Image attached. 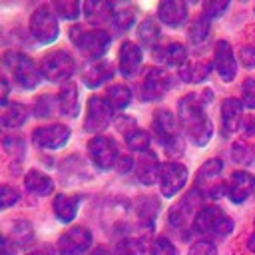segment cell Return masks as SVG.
I'll use <instances>...</instances> for the list:
<instances>
[{"label": "cell", "instance_id": "cell-1", "mask_svg": "<svg viewBox=\"0 0 255 255\" xmlns=\"http://www.w3.org/2000/svg\"><path fill=\"white\" fill-rule=\"evenodd\" d=\"M203 106L205 102L199 98V94H185L177 102V122L187 139L197 147L205 145L213 135V126L203 112Z\"/></svg>", "mask_w": 255, "mask_h": 255}, {"label": "cell", "instance_id": "cell-2", "mask_svg": "<svg viewBox=\"0 0 255 255\" xmlns=\"http://www.w3.org/2000/svg\"><path fill=\"white\" fill-rule=\"evenodd\" d=\"M221 171H223V161L219 157L207 159L195 175L193 189L203 199H219L227 195V183L221 179Z\"/></svg>", "mask_w": 255, "mask_h": 255}, {"label": "cell", "instance_id": "cell-3", "mask_svg": "<svg viewBox=\"0 0 255 255\" xmlns=\"http://www.w3.org/2000/svg\"><path fill=\"white\" fill-rule=\"evenodd\" d=\"M151 128H153V133L157 137V141L161 143L163 151L169 155V157H179L185 149L183 145V139L181 135L177 133L175 129V120H173V114L165 108L157 110L153 114V120H151Z\"/></svg>", "mask_w": 255, "mask_h": 255}, {"label": "cell", "instance_id": "cell-4", "mask_svg": "<svg viewBox=\"0 0 255 255\" xmlns=\"http://www.w3.org/2000/svg\"><path fill=\"white\" fill-rule=\"evenodd\" d=\"M193 229L205 237L223 239L233 231V219L223 209H219L215 205H205L197 211Z\"/></svg>", "mask_w": 255, "mask_h": 255}, {"label": "cell", "instance_id": "cell-5", "mask_svg": "<svg viewBox=\"0 0 255 255\" xmlns=\"http://www.w3.org/2000/svg\"><path fill=\"white\" fill-rule=\"evenodd\" d=\"M70 40L82 54H86L92 60H98L100 56H104L112 44V36L106 30H100V28L88 30L84 26H72Z\"/></svg>", "mask_w": 255, "mask_h": 255}, {"label": "cell", "instance_id": "cell-6", "mask_svg": "<svg viewBox=\"0 0 255 255\" xmlns=\"http://www.w3.org/2000/svg\"><path fill=\"white\" fill-rule=\"evenodd\" d=\"M4 68L12 70L14 80L24 90H34L40 84V70L36 68L34 60L22 52H8L4 56Z\"/></svg>", "mask_w": 255, "mask_h": 255}, {"label": "cell", "instance_id": "cell-7", "mask_svg": "<svg viewBox=\"0 0 255 255\" xmlns=\"http://www.w3.org/2000/svg\"><path fill=\"white\" fill-rule=\"evenodd\" d=\"M30 34L40 44H52L60 36V26L54 10L46 4L38 6L30 16Z\"/></svg>", "mask_w": 255, "mask_h": 255}, {"label": "cell", "instance_id": "cell-8", "mask_svg": "<svg viewBox=\"0 0 255 255\" xmlns=\"http://www.w3.org/2000/svg\"><path fill=\"white\" fill-rule=\"evenodd\" d=\"M76 70V62L74 58L68 54V52H50L48 56L42 58V64H40V74L48 80V82H54V84H66L70 82L72 74Z\"/></svg>", "mask_w": 255, "mask_h": 255}, {"label": "cell", "instance_id": "cell-9", "mask_svg": "<svg viewBox=\"0 0 255 255\" xmlns=\"http://www.w3.org/2000/svg\"><path fill=\"white\" fill-rule=\"evenodd\" d=\"M203 197L193 189L191 193H187L185 197H181V201L169 211V225L177 231V233H181L183 237H187L189 235V231H191V221H195V205L201 201Z\"/></svg>", "mask_w": 255, "mask_h": 255}, {"label": "cell", "instance_id": "cell-10", "mask_svg": "<svg viewBox=\"0 0 255 255\" xmlns=\"http://www.w3.org/2000/svg\"><path fill=\"white\" fill-rule=\"evenodd\" d=\"M88 153H90V159L92 163L102 169V171H108L112 167H116L118 159H120V153H118V145L112 137H106V135H96L88 141Z\"/></svg>", "mask_w": 255, "mask_h": 255}, {"label": "cell", "instance_id": "cell-11", "mask_svg": "<svg viewBox=\"0 0 255 255\" xmlns=\"http://www.w3.org/2000/svg\"><path fill=\"white\" fill-rule=\"evenodd\" d=\"M114 110L110 108L108 100L102 96H92L88 100V114L84 120V131L88 133H100L104 131L112 122Z\"/></svg>", "mask_w": 255, "mask_h": 255}, {"label": "cell", "instance_id": "cell-12", "mask_svg": "<svg viewBox=\"0 0 255 255\" xmlns=\"http://www.w3.org/2000/svg\"><path fill=\"white\" fill-rule=\"evenodd\" d=\"M171 76L159 68L147 70L143 82L139 84V98L143 102H157L171 90Z\"/></svg>", "mask_w": 255, "mask_h": 255}, {"label": "cell", "instance_id": "cell-13", "mask_svg": "<svg viewBox=\"0 0 255 255\" xmlns=\"http://www.w3.org/2000/svg\"><path fill=\"white\" fill-rule=\"evenodd\" d=\"M92 247V231L84 225L70 227L58 239L60 255H84Z\"/></svg>", "mask_w": 255, "mask_h": 255}, {"label": "cell", "instance_id": "cell-14", "mask_svg": "<svg viewBox=\"0 0 255 255\" xmlns=\"http://www.w3.org/2000/svg\"><path fill=\"white\" fill-rule=\"evenodd\" d=\"M72 131L68 126L62 124H50V126H40L32 131V143L42 149H58L68 143Z\"/></svg>", "mask_w": 255, "mask_h": 255}, {"label": "cell", "instance_id": "cell-15", "mask_svg": "<svg viewBox=\"0 0 255 255\" xmlns=\"http://www.w3.org/2000/svg\"><path fill=\"white\" fill-rule=\"evenodd\" d=\"M187 183V167L179 161H169L161 165L159 173V189L165 197H173Z\"/></svg>", "mask_w": 255, "mask_h": 255}, {"label": "cell", "instance_id": "cell-16", "mask_svg": "<svg viewBox=\"0 0 255 255\" xmlns=\"http://www.w3.org/2000/svg\"><path fill=\"white\" fill-rule=\"evenodd\" d=\"M213 68L223 82H233L237 76V60L227 40H219L213 50Z\"/></svg>", "mask_w": 255, "mask_h": 255}, {"label": "cell", "instance_id": "cell-17", "mask_svg": "<svg viewBox=\"0 0 255 255\" xmlns=\"http://www.w3.org/2000/svg\"><path fill=\"white\" fill-rule=\"evenodd\" d=\"M243 122V102L237 98H227L221 104V135L231 137L239 131Z\"/></svg>", "mask_w": 255, "mask_h": 255}, {"label": "cell", "instance_id": "cell-18", "mask_svg": "<svg viewBox=\"0 0 255 255\" xmlns=\"http://www.w3.org/2000/svg\"><path fill=\"white\" fill-rule=\"evenodd\" d=\"M141 58H143L141 48L135 42H129V40L124 42L120 52H118V68H120L122 76L128 80L135 78L139 68H141Z\"/></svg>", "mask_w": 255, "mask_h": 255}, {"label": "cell", "instance_id": "cell-19", "mask_svg": "<svg viewBox=\"0 0 255 255\" xmlns=\"http://www.w3.org/2000/svg\"><path fill=\"white\" fill-rule=\"evenodd\" d=\"M253 189H255V177L249 171H235V173H231V179L227 183V197L235 205L247 201L251 197Z\"/></svg>", "mask_w": 255, "mask_h": 255}, {"label": "cell", "instance_id": "cell-20", "mask_svg": "<svg viewBox=\"0 0 255 255\" xmlns=\"http://www.w3.org/2000/svg\"><path fill=\"white\" fill-rule=\"evenodd\" d=\"M114 66L110 62H104V60H94V62H88L84 68H82V80L88 88H100L104 86L106 82H110L114 78Z\"/></svg>", "mask_w": 255, "mask_h": 255}, {"label": "cell", "instance_id": "cell-21", "mask_svg": "<svg viewBox=\"0 0 255 255\" xmlns=\"http://www.w3.org/2000/svg\"><path fill=\"white\" fill-rule=\"evenodd\" d=\"M157 18L163 24L177 28L187 20V4L181 0H165L157 6Z\"/></svg>", "mask_w": 255, "mask_h": 255}, {"label": "cell", "instance_id": "cell-22", "mask_svg": "<svg viewBox=\"0 0 255 255\" xmlns=\"http://www.w3.org/2000/svg\"><path fill=\"white\" fill-rule=\"evenodd\" d=\"M159 173H161V163L157 161L155 153L153 151L141 153V157H139V161L135 165L137 181L143 183V185H153L159 179Z\"/></svg>", "mask_w": 255, "mask_h": 255}, {"label": "cell", "instance_id": "cell-23", "mask_svg": "<svg viewBox=\"0 0 255 255\" xmlns=\"http://www.w3.org/2000/svg\"><path fill=\"white\" fill-rule=\"evenodd\" d=\"M153 60L163 64V66H185L187 60V48L179 42H171L167 46H159L153 52Z\"/></svg>", "mask_w": 255, "mask_h": 255}, {"label": "cell", "instance_id": "cell-24", "mask_svg": "<svg viewBox=\"0 0 255 255\" xmlns=\"http://www.w3.org/2000/svg\"><path fill=\"white\" fill-rule=\"evenodd\" d=\"M90 173L86 169V163L80 155L72 153L68 155L66 159H62V181L68 183V185H76L84 179H88Z\"/></svg>", "mask_w": 255, "mask_h": 255}, {"label": "cell", "instance_id": "cell-25", "mask_svg": "<svg viewBox=\"0 0 255 255\" xmlns=\"http://www.w3.org/2000/svg\"><path fill=\"white\" fill-rule=\"evenodd\" d=\"M58 104H60V114L66 118H76L80 112V98H78V86L74 82H66L60 88L58 94Z\"/></svg>", "mask_w": 255, "mask_h": 255}, {"label": "cell", "instance_id": "cell-26", "mask_svg": "<svg viewBox=\"0 0 255 255\" xmlns=\"http://www.w3.org/2000/svg\"><path fill=\"white\" fill-rule=\"evenodd\" d=\"M80 201H82L80 195H64V193L56 195L54 205H52L56 217H58L62 223H72L74 217H76V213H78Z\"/></svg>", "mask_w": 255, "mask_h": 255}, {"label": "cell", "instance_id": "cell-27", "mask_svg": "<svg viewBox=\"0 0 255 255\" xmlns=\"http://www.w3.org/2000/svg\"><path fill=\"white\" fill-rule=\"evenodd\" d=\"M135 213L141 221V225H145L147 229L153 227L157 213H159V199L153 195H141L135 199Z\"/></svg>", "mask_w": 255, "mask_h": 255}, {"label": "cell", "instance_id": "cell-28", "mask_svg": "<svg viewBox=\"0 0 255 255\" xmlns=\"http://www.w3.org/2000/svg\"><path fill=\"white\" fill-rule=\"evenodd\" d=\"M24 187L34 195H50L54 191V181L50 175H46L38 169H30L24 175Z\"/></svg>", "mask_w": 255, "mask_h": 255}, {"label": "cell", "instance_id": "cell-29", "mask_svg": "<svg viewBox=\"0 0 255 255\" xmlns=\"http://www.w3.org/2000/svg\"><path fill=\"white\" fill-rule=\"evenodd\" d=\"M84 14L88 22L92 24H112V14H114V4L108 2H84Z\"/></svg>", "mask_w": 255, "mask_h": 255}, {"label": "cell", "instance_id": "cell-30", "mask_svg": "<svg viewBox=\"0 0 255 255\" xmlns=\"http://www.w3.org/2000/svg\"><path fill=\"white\" fill-rule=\"evenodd\" d=\"M135 22V10L128 4H114V14H112V26L118 34L128 32Z\"/></svg>", "mask_w": 255, "mask_h": 255}, {"label": "cell", "instance_id": "cell-31", "mask_svg": "<svg viewBox=\"0 0 255 255\" xmlns=\"http://www.w3.org/2000/svg\"><path fill=\"white\" fill-rule=\"evenodd\" d=\"M8 239H10L16 247H28V245L34 241V229H32V223L26 221V219H16V221H12Z\"/></svg>", "mask_w": 255, "mask_h": 255}, {"label": "cell", "instance_id": "cell-32", "mask_svg": "<svg viewBox=\"0 0 255 255\" xmlns=\"http://www.w3.org/2000/svg\"><path fill=\"white\" fill-rule=\"evenodd\" d=\"M211 68H213V64H209V62H193V64L189 62V64H185V66L179 68V78L183 82L199 84V82L207 80Z\"/></svg>", "mask_w": 255, "mask_h": 255}, {"label": "cell", "instance_id": "cell-33", "mask_svg": "<svg viewBox=\"0 0 255 255\" xmlns=\"http://www.w3.org/2000/svg\"><path fill=\"white\" fill-rule=\"evenodd\" d=\"M161 38V30H159V24L153 20V18H147L139 24L137 28V40L143 48H157V42Z\"/></svg>", "mask_w": 255, "mask_h": 255}, {"label": "cell", "instance_id": "cell-34", "mask_svg": "<svg viewBox=\"0 0 255 255\" xmlns=\"http://www.w3.org/2000/svg\"><path fill=\"white\" fill-rule=\"evenodd\" d=\"M26 120H28V108H26L24 104L14 102V104L6 106L4 112H2V126L8 128V129H12V128H20Z\"/></svg>", "mask_w": 255, "mask_h": 255}, {"label": "cell", "instance_id": "cell-35", "mask_svg": "<svg viewBox=\"0 0 255 255\" xmlns=\"http://www.w3.org/2000/svg\"><path fill=\"white\" fill-rule=\"evenodd\" d=\"M231 159L239 165H245V167H253L255 165V143H249V141H235L231 145Z\"/></svg>", "mask_w": 255, "mask_h": 255}, {"label": "cell", "instance_id": "cell-36", "mask_svg": "<svg viewBox=\"0 0 255 255\" xmlns=\"http://www.w3.org/2000/svg\"><path fill=\"white\" fill-rule=\"evenodd\" d=\"M106 100H108L112 110H124L131 102V90L128 86H124V84H116V86H112L108 90Z\"/></svg>", "mask_w": 255, "mask_h": 255}, {"label": "cell", "instance_id": "cell-37", "mask_svg": "<svg viewBox=\"0 0 255 255\" xmlns=\"http://www.w3.org/2000/svg\"><path fill=\"white\" fill-rule=\"evenodd\" d=\"M211 34V26H209V20L199 16L197 20H193V24L189 26V32H187V38L191 42V46H201Z\"/></svg>", "mask_w": 255, "mask_h": 255}, {"label": "cell", "instance_id": "cell-38", "mask_svg": "<svg viewBox=\"0 0 255 255\" xmlns=\"http://www.w3.org/2000/svg\"><path fill=\"white\" fill-rule=\"evenodd\" d=\"M145 253V243L141 237H122L116 245V255H143Z\"/></svg>", "mask_w": 255, "mask_h": 255}, {"label": "cell", "instance_id": "cell-39", "mask_svg": "<svg viewBox=\"0 0 255 255\" xmlns=\"http://www.w3.org/2000/svg\"><path fill=\"white\" fill-rule=\"evenodd\" d=\"M56 108H60L58 98L52 94H42L34 104V116L36 118H52Z\"/></svg>", "mask_w": 255, "mask_h": 255}, {"label": "cell", "instance_id": "cell-40", "mask_svg": "<svg viewBox=\"0 0 255 255\" xmlns=\"http://www.w3.org/2000/svg\"><path fill=\"white\" fill-rule=\"evenodd\" d=\"M126 143H128V147L129 149H133V151H141V153H145V151H149V135H147V131H143V129H131L129 133H126Z\"/></svg>", "mask_w": 255, "mask_h": 255}, {"label": "cell", "instance_id": "cell-41", "mask_svg": "<svg viewBox=\"0 0 255 255\" xmlns=\"http://www.w3.org/2000/svg\"><path fill=\"white\" fill-rule=\"evenodd\" d=\"M82 10H84V4L72 2V0H64V2H56V4H54L56 16H60V18H64V20H74V18H78Z\"/></svg>", "mask_w": 255, "mask_h": 255}, {"label": "cell", "instance_id": "cell-42", "mask_svg": "<svg viewBox=\"0 0 255 255\" xmlns=\"http://www.w3.org/2000/svg\"><path fill=\"white\" fill-rule=\"evenodd\" d=\"M4 149H6L14 159L20 161V159L24 157V153H26V141H24L22 135H16V133L6 135V137H4Z\"/></svg>", "mask_w": 255, "mask_h": 255}, {"label": "cell", "instance_id": "cell-43", "mask_svg": "<svg viewBox=\"0 0 255 255\" xmlns=\"http://www.w3.org/2000/svg\"><path fill=\"white\" fill-rule=\"evenodd\" d=\"M149 255H177V249L167 237H155L149 245Z\"/></svg>", "mask_w": 255, "mask_h": 255}, {"label": "cell", "instance_id": "cell-44", "mask_svg": "<svg viewBox=\"0 0 255 255\" xmlns=\"http://www.w3.org/2000/svg\"><path fill=\"white\" fill-rule=\"evenodd\" d=\"M227 6H229V2H215V0L205 2V4H203V18H207V20L219 18V16L227 10Z\"/></svg>", "mask_w": 255, "mask_h": 255}, {"label": "cell", "instance_id": "cell-45", "mask_svg": "<svg viewBox=\"0 0 255 255\" xmlns=\"http://www.w3.org/2000/svg\"><path fill=\"white\" fill-rule=\"evenodd\" d=\"M241 94H243V106L255 110V80L247 78L241 86Z\"/></svg>", "mask_w": 255, "mask_h": 255}, {"label": "cell", "instance_id": "cell-46", "mask_svg": "<svg viewBox=\"0 0 255 255\" xmlns=\"http://www.w3.org/2000/svg\"><path fill=\"white\" fill-rule=\"evenodd\" d=\"M189 255H217V249L209 239H197L191 245Z\"/></svg>", "mask_w": 255, "mask_h": 255}, {"label": "cell", "instance_id": "cell-47", "mask_svg": "<svg viewBox=\"0 0 255 255\" xmlns=\"http://www.w3.org/2000/svg\"><path fill=\"white\" fill-rule=\"evenodd\" d=\"M0 195H2V209H8V207H12L18 199H20V193H18V189H14V187H10V185H2L0 187Z\"/></svg>", "mask_w": 255, "mask_h": 255}, {"label": "cell", "instance_id": "cell-48", "mask_svg": "<svg viewBox=\"0 0 255 255\" xmlns=\"http://www.w3.org/2000/svg\"><path fill=\"white\" fill-rule=\"evenodd\" d=\"M239 60L245 68L253 70L255 68V46H243L239 50Z\"/></svg>", "mask_w": 255, "mask_h": 255}, {"label": "cell", "instance_id": "cell-49", "mask_svg": "<svg viewBox=\"0 0 255 255\" xmlns=\"http://www.w3.org/2000/svg\"><path fill=\"white\" fill-rule=\"evenodd\" d=\"M135 165H137V163L133 161V157H131V155H120V159H118V163H116V169L124 175V173H129Z\"/></svg>", "mask_w": 255, "mask_h": 255}, {"label": "cell", "instance_id": "cell-50", "mask_svg": "<svg viewBox=\"0 0 255 255\" xmlns=\"http://www.w3.org/2000/svg\"><path fill=\"white\" fill-rule=\"evenodd\" d=\"M116 128H118L120 131L129 133L131 129H135V120H133V118H129V116H120V118L116 120Z\"/></svg>", "mask_w": 255, "mask_h": 255}, {"label": "cell", "instance_id": "cell-51", "mask_svg": "<svg viewBox=\"0 0 255 255\" xmlns=\"http://www.w3.org/2000/svg\"><path fill=\"white\" fill-rule=\"evenodd\" d=\"M2 255H16V245L8 239V235L2 237Z\"/></svg>", "mask_w": 255, "mask_h": 255}, {"label": "cell", "instance_id": "cell-52", "mask_svg": "<svg viewBox=\"0 0 255 255\" xmlns=\"http://www.w3.org/2000/svg\"><path fill=\"white\" fill-rule=\"evenodd\" d=\"M8 92H10V88H8V80H6V78H2V106H4V108H6Z\"/></svg>", "mask_w": 255, "mask_h": 255}, {"label": "cell", "instance_id": "cell-53", "mask_svg": "<svg viewBox=\"0 0 255 255\" xmlns=\"http://www.w3.org/2000/svg\"><path fill=\"white\" fill-rule=\"evenodd\" d=\"M245 133H247V135H255V116L247 120V124H245Z\"/></svg>", "mask_w": 255, "mask_h": 255}, {"label": "cell", "instance_id": "cell-54", "mask_svg": "<svg viewBox=\"0 0 255 255\" xmlns=\"http://www.w3.org/2000/svg\"><path fill=\"white\" fill-rule=\"evenodd\" d=\"M253 223H255V221H253ZM247 249H249L251 253H255V227H253L251 235L247 237Z\"/></svg>", "mask_w": 255, "mask_h": 255}, {"label": "cell", "instance_id": "cell-55", "mask_svg": "<svg viewBox=\"0 0 255 255\" xmlns=\"http://www.w3.org/2000/svg\"><path fill=\"white\" fill-rule=\"evenodd\" d=\"M92 255H110V251H108V247L100 245V247H96V249L92 251Z\"/></svg>", "mask_w": 255, "mask_h": 255}, {"label": "cell", "instance_id": "cell-56", "mask_svg": "<svg viewBox=\"0 0 255 255\" xmlns=\"http://www.w3.org/2000/svg\"><path fill=\"white\" fill-rule=\"evenodd\" d=\"M28 255H52V253H50V247H48V249L44 247V249H40V251H32V253H28Z\"/></svg>", "mask_w": 255, "mask_h": 255}]
</instances>
